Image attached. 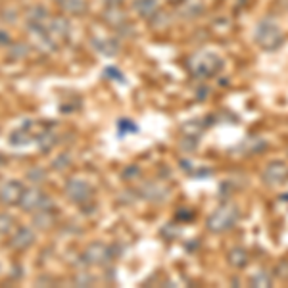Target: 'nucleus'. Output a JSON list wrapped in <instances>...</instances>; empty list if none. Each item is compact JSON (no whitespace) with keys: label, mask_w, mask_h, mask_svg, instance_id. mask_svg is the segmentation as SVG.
<instances>
[{"label":"nucleus","mask_w":288,"mask_h":288,"mask_svg":"<svg viewBox=\"0 0 288 288\" xmlns=\"http://www.w3.org/2000/svg\"><path fill=\"white\" fill-rule=\"evenodd\" d=\"M288 177V167L281 162H273L267 165V169L263 171V179L269 185H281Z\"/></svg>","instance_id":"nucleus-4"},{"label":"nucleus","mask_w":288,"mask_h":288,"mask_svg":"<svg viewBox=\"0 0 288 288\" xmlns=\"http://www.w3.org/2000/svg\"><path fill=\"white\" fill-rule=\"evenodd\" d=\"M256 41L261 48L275 50L282 45V33L277 27V23H273L271 20H263L256 29Z\"/></svg>","instance_id":"nucleus-1"},{"label":"nucleus","mask_w":288,"mask_h":288,"mask_svg":"<svg viewBox=\"0 0 288 288\" xmlns=\"http://www.w3.org/2000/svg\"><path fill=\"white\" fill-rule=\"evenodd\" d=\"M229 261L235 267H244L248 263V254H246V250H242V248H235V250H231V254H229Z\"/></svg>","instance_id":"nucleus-5"},{"label":"nucleus","mask_w":288,"mask_h":288,"mask_svg":"<svg viewBox=\"0 0 288 288\" xmlns=\"http://www.w3.org/2000/svg\"><path fill=\"white\" fill-rule=\"evenodd\" d=\"M188 66H190V69L194 71V75L212 77L214 73H217V69H221L223 62L217 54H196V56L188 62Z\"/></svg>","instance_id":"nucleus-2"},{"label":"nucleus","mask_w":288,"mask_h":288,"mask_svg":"<svg viewBox=\"0 0 288 288\" xmlns=\"http://www.w3.org/2000/svg\"><path fill=\"white\" fill-rule=\"evenodd\" d=\"M258 282H263L265 286H271V281H269V277H265V275H258V277L254 279V284H258Z\"/></svg>","instance_id":"nucleus-7"},{"label":"nucleus","mask_w":288,"mask_h":288,"mask_svg":"<svg viewBox=\"0 0 288 288\" xmlns=\"http://www.w3.org/2000/svg\"><path fill=\"white\" fill-rule=\"evenodd\" d=\"M238 221V209L235 206H223L209 217V229L215 233H223V231H229L231 227H235V223Z\"/></svg>","instance_id":"nucleus-3"},{"label":"nucleus","mask_w":288,"mask_h":288,"mask_svg":"<svg viewBox=\"0 0 288 288\" xmlns=\"http://www.w3.org/2000/svg\"><path fill=\"white\" fill-rule=\"evenodd\" d=\"M137 8H141V14L146 15L156 10V0H141V2H137Z\"/></svg>","instance_id":"nucleus-6"}]
</instances>
